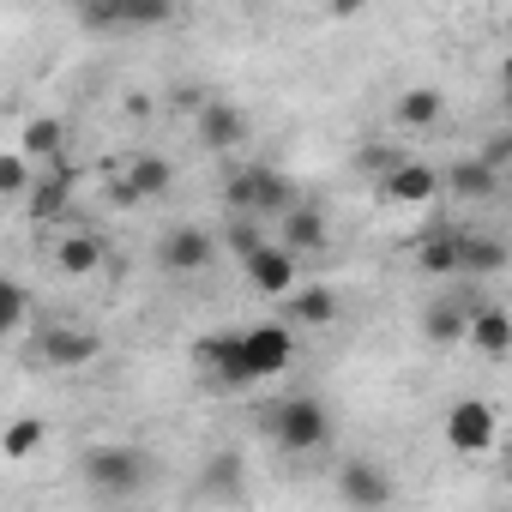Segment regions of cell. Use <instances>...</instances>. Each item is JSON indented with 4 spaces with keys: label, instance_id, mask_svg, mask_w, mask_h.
Returning <instances> with one entry per match:
<instances>
[{
    "label": "cell",
    "instance_id": "obj_1",
    "mask_svg": "<svg viewBox=\"0 0 512 512\" xmlns=\"http://www.w3.org/2000/svg\"><path fill=\"white\" fill-rule=\"evenodd\" d=\"M332 410L314 398V392H290L266 410V434L290 452V458H308V452H326L332 446Z\"/></svg>",
    "mask_w": 512,
    "mask_h": 512
},
{
    "label": "cell",
    "instance_id": "obj_2",
    "mask_svg": "<svg viewBox=\"0 0 512 512\" xmlns=\"http://www.w3.org/2000/svg\"><path fill=\"white\" fill-rule=\"evenodd\" d=\"M79 476L91 482V494H103V500H127V494H139V488H145L151 464H145V452H139V446L103 440V446H91V452L79 458Z\"/></svg>",
    "mask_w": 512,
    "mask_h": 512
},
{
    "label": "cell",
    "instance_id": "obj_3",
    "mask_svg": "<svg viewBox=\"0 0 512 512\" xmlns=\"http://www.w3.org/2000/svg\"><path fill=\"white\" fill-rule=\"evenodd\" d=\"M223 205L235 217H284L296 205V187L278 169H241V175L223 181Z\"/></svg>",
    "mask_w": 512,
    "mask_h": 512
},
{
    "label": "cell",
    "instance_id": "obj_4",
    "mask_svg": "<svg viewBox=\"0 0 512 512\" xmlns=\"http://www.w3.org/2000/svg\"><path fill=\"white\" fill-rule=\"evenodd\" d=\"M290 362H296V338H290V326H247L241 332V368H247V386L253 380H278V374H290Z\"/></svg>",
    "mask_w": 512,
    "mask_h": 512
},
{
    "label": "cell",
    "instance_id": "obj_5",
    "mask_svg": "<svg viewBox=\"0 0 512 512\" xmlns=\"http://www.w3.org/2000/svg\"><path fill=\"white\" fill-rule=\"evenodd\" d=\"M169 19H175V7H163V0H91V7H79L85 31H151Z\"/></svg>",
    "mask_w": 512,
    "mask_h": 512
},
{
    "label": "cell",
    "instance_id": "obj_6",
    "mask_svg": "<svg viewBox=\"0 0 512 512\" xmlns=\"http://www.w3.org/2000/svg\"><path fill=\"white\" fill-rule=\"evenodd\" d=\"M392 470L386 464H368V458H350L344 470H338V500L350 506V512H386L392 506Z\"/></svg>",
    "mask_w": 512,
    "mask_h": 512
},
{
    "label": "cell",
    "instance_id": "obj_7",
    "mask_svg": "<svg viewBox=\"0 0 512 512\" xmlns=\"http://www.w3.org/2000/svg\"><path fill=\"white\" fill-rule=\"evenodd\" d=\"M211 260H217V235H211V229H199V223H181V229H169V235L157 241V266H163V272H175V278L205 272Z\"/></svg>",
    "mask_w": 512,
    "mask_h": 512
},
{
    "label": "cell",
    "instance_id": "obj_8",
    "mask_svg": "<svg viewBox=\"0 0 512 512\" xmlns=\"http://www.w3.org/2000/svg\"><path fill=\"white\" fill-rule=\"evenodd\" d=\"M37 350H43L49 368H85V362L103 356V338H97L91 326H49V332L37 338Z\"/></svg>",
    "mask_w": 512,
    "mask_h": 512
},
{
    "label": "cell",
    "instance_id": "obj_9",
    "mask_svg": "<svg viewBox=\"0 0 512 512\" xmlns=\"http://www.w3.org/2000/svg\"><path fill=\"white\" fill-rule=\"evenodd\" d=\"M169 187H175V169H169L163 157H151V151L127 157V169L115 175V199H121V205H133V199H157V193H169Z\"/></svg>",
    "mask_w": 512,
    "mask_h": 512
},
{
    "label": "cell",
    "instance_id": "obj_10",
    "mask_svg": "<svg viewBox=\"0 0 512 512\" xmlns=\"http://www.w3.org/2000/svg\"><path fill=\"white\" fill-rule=\"evenodd\" d=\"M494 410L482 404V398H458L452 410H446V440L458 446V452H482V446H494Z\"/></svg>",
    "mask_w": 512,
    "mask_h": 512
},
{
    "label": "cell",
    "instance_id": "obj_11",
    "mask_svg": "<svg viewBox=\"0 0 512 512\" xmlns=\"http://www.w3.org/2000/svg\"><path fill=\"white\" fill-rule=\"evenodd\" d=\"M278 247L290 253V260H302V253H320V247H326V211L296 199V205L278 217Z\"/></svg>",
    "mask_w": 512,
    "mask_h": 512
},
{
    "label": "cell",
    "instance_id": "obj_12",
    "mask_svg": "<svg viewBox=\"0 0 512 512\" xmlns=\"http://www.w3.org/2000/svg\"><path fill=\"white\" fill-rule=\"evenodd\" d=\"M241 272H247V284L260 290V296H290V290H296V260H290L278 241H266L260 253H247Z\"/></svg>",
    "mask_w": 512,
    "mask_h": 512
},
{
    "label": "cell",
    "instance_id": "obj_13",
    "mask_svg": "<svg viewBox=\"0 0 512 512\" xmlns=\"http://www.w3.org/2000/svg\"><path fill=\"white\" fill-rule=\"evenodd\" d=\"M434 193H440V169L434 163H410L404 157L392 175H380V199L386 205H428Z\"/></svg>",
    "mask_w": 512,
    "mask_h": 512
},
{
    "label": "cell",
    "instance_id": "obj_14",
    "mask_svg": "<svg viewBox=\"0 0 512 512\" xmlns=\"http://www.w3.org/2000/svg\"><path fill=\"white\" fill-rule=\"evenodd\" d=\"M193 356L211 368L217 392H241V386H247V368H241V332H211V338H199Z\"/></svg>",
    "mask_w": 512,
    "mask_h": 512
},
{
    "label": "cell",
    "instance_id": "obj_15",
    "mask_svg": "<svg viewBox=\"0 0 512 512\" xmlns=\"http://www.w3.org/2000/svg\"><path fill=\"white\" fill-rule=\"evenodd\" d=\"M193 121H199V145H211V151H235L247 139V115L229 97H205V109Z\"/></svg>",
    "mask_w": 512,
    "mask_h": 512
},
{
    "label": "cell",
    "instance_id": "obj_16",
    "mask_svg": "<svg viewBox=\"0 0 512 512\" xmlns=\"http://www.w3.org/2000/svg\"><path fill=\"white\" fill-rule=\"evenodd\" d=\"M476 308H482V302H476V290H452V296H440V302L428 308V320H422L428 344H440V350H446V344H458Z\"/></svg>",
    "mask_w": 512,
    "mask_h": 512
},
{
    "label": "cell",
    "instance_id": "obj_17",
    "mask_svg": "<svg viewBox=\"0 0 512 512\" xmlns=\"http://www.w3.org/2000/svg\"><path fill=\"white\" fill-rule=\"evenodd\" d=\"M506 241H494V235H464L458 229V278H500L506 272Z\"/></svg>",
    "mask_w": 512,
    "mask_h": 512
},
{
    "label": "cell",
    "instance_id": "obj_18",
    "mask_svg": "<svg viewBox=\"0 0 512 512\" xmlns=\"http://www.w3.org/2000/svg\"><path fill=\"white\" fill-rule=\"evenodd\" d=\"M55 266H61L67 278H91V272L103 266V235H97V229H73V235H61Z\"/></svg>",
    "mask_w": 512,
    "mask_h": 512
},
{
    "label": "cell",
    "instance_id": "obj_19",
    "mask_svg": "<svg viewBox=\"0 0 512 512\" xmlns=\"http://www.w3.org/2000/svg\"><path fill=\"white\" fill-rule=\"evenodd\" d=\"M61 145H67L61 115H31V121H25V133H19V157H25V163H55V157H61Z\"/></svg>",
    "mask_w": 512,
    "mask_h": 512
},
{
    "label": "cell",
    "instance_id": "obj_20",
    "mask_svg": "<svg viewBox=\"0 0 512 512\" xmlns=\"http://www.w3.org/2000/svg\"><path fill=\"white\" fill-rule=\"evenodd\" d=\"M464 338H470V344H476L482 356H494V362H500V356L512 350V320H506V314H500L494 302H482V308L470 314V326H464Z\"/></svg>",
    "mask_w": 512,
    "mask_h": 512
},
{
    "label": "cell",
    "instance_id": "obj_21",
    "mask_svg": "<svg viewBox=\"0 0 512 512\" xmlns=\"http://www.w3.org/2000/svg\"><path fill=\"white\" fill-rule=\"evenodd\" d=\"M25 199H31V217H37V223H55V217L67 211V199H73V175H67V169H49V175L31 181Z\"/></svg>",
    "mask_w": 512,
    "mask_h": 512
},
{
    "label": "cell",
    "instance_id": "obj_22",
    "mask_svg": "<svg viewBox=\"0 0 512 512\" xmlns=\"http://www.w3.org/2000/svg\"><path fill=\"white\" fill-rule=\"evenodd\" d=\"M440 187H452L458 199H494V193H500V175H494V169H482L476 157H458V163L440 175Z\"/></svg>",
    "mask_w": 512,
    "mask_h": 512
},
{
    "label": "cell",
    "instance_id": "obj_23",
    "mask_svg": "<svg viewBox=\"0 0 512 512\" xmlns=\"http://www.w3.org/2000/svg\"><path fill=\"white\" fill-rule=\"evenodd\" d=\"M416 266H422L428 278H458V229H434V235H422Z\"/></svg>",
    "mask_w": 512,
    "mask_h": 512
},
{
    "label": "cell",
    "instance_id": "obj_24",
    "mask_svg": "<svg viewBox=\"0 0 512 512\" xmlns=\"http://www.w3.org/2000/svg\"><path fill=\"white\" fill-rule=\"evenodd\" d=\"M338 320V290H290V326H332Z\"/></svg>",
    "mask_w": 512,
    "mask_h": 512
},
{
    "label": "cell",
    "instance_id": "obj_25",
    "mask_svg": "<svg viewBox=\"0 0 512 512\" xmlns=\"http://www.w3.org/2000/svg\"><path fill=\"white\" fill-rule=\"evenodd\" d=\"M440 115H446V97H440L434 85H416V91L398 97V127H416V133H422V127H434Z\"/></svg>",
    "mask_w": 512,
    "mask_h": 512
},
{
    "label": "cell",
    "instance_id": "obj_26",
    "mask_svg": "<svg viewBox=\"0 0 512 512\" xmlns=\"http://www.w3.org/2000/svg\"><path fill=\"white\" fill-rule=\"evenodd\" d=\"M205 494H223V500H235L241 494V458L235 452H217V458H205Z\"/></svg>",
    "mask_w": 512,
    "mask_h": 512
},
{
    "label": "cell",
    "instance_id": "obj_27",
    "mask_svg": "<svg viewBox=\"0 0 512 512\" xmlns=\"http://www.w3.org/2000/svg\"><path fill=\"white\" fill-rule=\"evenodd\" d=\"M217 241H223V247L235 253V260H247V253H260V247H266L272 235H266V223H260V217H235V223H229V229H223Z\"/></svg>",
    "mask_w": 512,
    "mask_h": 512
},
{
    "label": "cell",
    "instance_id": "obj_28",
    "mask_svg": "<svg viewBox=\"0 0 512 512\" xmlns=\"http://www.w3.org/2000/svg\"><path fill=\"white\" fill-rule=\"evenodd\" d=\"M43 446V422L37 416H19V422H7V434H0V452L7 458H31Z\"/></svg>",
    "mask_w": 512,
    "mask_h": 512
},
{
    "label": "cell",
    "instance_id": "obj_29",
    "mask_svg": "<svg viewBox=\"0 0 512 512\" xmlns=\"http://www.w3.org/2000/svg\"><path fill=\"white\" fill-rule=\"evenodd\" d=\"M25 308H31L25 284H19V278H0V338H7V332H19V326H25Z\"/></svg>",
    "mask_w": 512,
    "mask_h": 512
},
{
    "label": "cell",
    "instance_id": "obj_30",
    "mask_svg": "<svg viewBox=\"0 0 512 512\" xmlns=\"http://www.w3.org/2000/svg\"><path fill=\"white\" fill-rule=\"evenodd\" d=\"M31 163L19 157V151H0V193H31Z\"/></svg>",
    "mask_w": 512,
    "mask_h": 512
},
{
    "label": "cell",
    "instance_id": "obj_31",
    "mask_svg": "<svg viewBox=\"0 0 512 512\" xmlns=\"http://www.w3.org/2000/svg\"><path fill=\"white\" fill-rule=\"evenodd\" d=\"M476 163L500 175V169L512 163V133H488V139H482V151H476Z\"/></svg>",
    "mask_w": 512,
    "mask_h": 512
},
{
    "label": "cell",
    "instance_id": "obj_32",
    "mask_svg": "<svg viewBox=\"0 0 512 512\" xmlns=\"http://www.w3.org/2000/svg\"><path fill=\"white\" fill-rule=\"evenodd\" d=\"M356 163H362V169H374V175H392V169H398L404 157H398V151H380V145H368V151H362Z\"/></svg>",
    "mask_w": 512,
    "mask_h": 512
}]
</instances>
